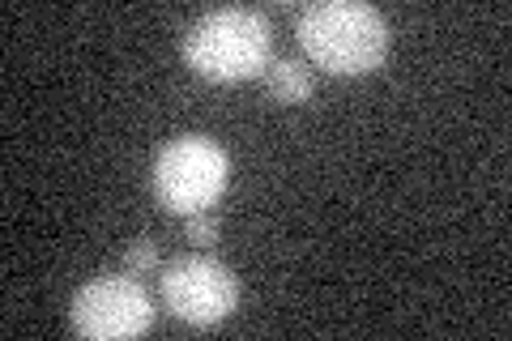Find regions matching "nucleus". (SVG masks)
Masks as SVG:
<instances>
[{"mask_svg": "<svg viewBox=\"0 0 512 341\" xmlns=\"http://www.w3.org/2000/svg\"><path fill=\"white\" fill-rule=\"evenodd\" d=\"M295 35L320 69L355 77L372 73L389 52V26H384L380 9L363 5V0H316L303 5Z\"/></svg>", "mask_w": 512, "mask_h": 341, "instance_id": "1", "label": "nucleus"}, {"mask_svg": "<svg viewBox=\"0 0 512 341\" xmlns=\"http://www.w3.org/2000/svg\"><path fill=\"white\" fill-rule=\"evenodd\" d=\"M269 39H274V30H269V18L261 9H210L188 26L184 60L210 81H239L269 64Z\"/></svg>", "mask_w": 512, "mask_h": 341, "instance_id": "2", "label": "nucleus"}, {"mask_svg": "<svg viewBox=\"0 0 512 341\" xmlns=\"http://www.w3.org/2000/svg\"><path fill=\"white\" fill-rule=\"evenodd\" d=\"M231 180V158L218 141L210 137H175L167 141L154 158V192L171 214H197L210 201L222 197V188Z\"/></svg>", "mask_w": 512, "mask_h": 341, "instance_id": "3", "label": "nucleus"}, {"mask_svg": "<svg viewBox=\"0 0 512 341\" xmlns=\"http://www.w3.org/2000/svg\"><path fill=\"white\" fill-rule=\"evenodd\" d=\"M235 273L214 256H175L163 273V303L188 324H218L235 312Z\"/></svg>", "mask_w": 512, "mask_h": 341, "instance_id": "4", "label": "nucleus"}, {"mask_svg": "<svg viewBox=\"0 0 512 341\" xmlns=\"http://www.w3.org/2000/svg\"><path fill=\"white\" fill-rule=\"evenodd\" d=\"M154 303L133 278H94L73 295V324L86 337H133L150 329Z\"/></svg>", "mask_w": 512, "mask_h": 341, "instance_id": "5", "label": "nucleus"}, {"mask_svg": "<svg viewBox=\"0 0 512 341\" xmlns=\"http://www.w3.org/2000/svg\"><path fill=\"white\" fill-rule=\"evenodd\" d=\"M265 86L274 103H303L312 94V69L295 56H282L265 69Z\"/></svg>", "mask_w": 512, "mask_h": 341, "instance_id": "6", "label": "nucleus"}, {"mask_svg": "<svg viewBox=\"0 0 512 341\" xmlns=\"http://www.w3.org/2000/svg\"><path fill=\"white\" fill-rule=\"evenodd\" d=\"M184 235L192 243H201V248H210V243H218V235H222V222L214 214H205V209H197V214L184 218Z\"/></svg>", "mask_w": 512, "mask_h": 341, "instance_id": "7", "label": "nucleus"}, {"mask_svg": "<svg viewBox=\"0 0 512 341\" xmlns=\"http://www.w3.org/2000/svg\"><path fill=\"white\" fill-rule=\"evenodd\" d=\"M154 265H158V243L150 235H141L133 248L124 252V269L128 273H154Z\"/></svg>", "mask_w": 512, "mask_h": 341, "instance_id": "8", "label": "nucleus"}]
</instances>
